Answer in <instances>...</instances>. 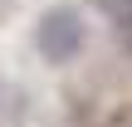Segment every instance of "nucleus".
<instances>
[{
	"instance_id": "f257e3e1",
	"label": "nucleus",
	"mask_w": 132,
	"mask_h": 127,
	"mask_svg": "<svg viewBox=\"0 0 132 127\" xmlns=\"http://www.w3.org/2000/svg\"><path fill=\"white\" fill-rule=\"evenodd\" d=\"M83 49V20L73 10H49L39 20V54L49 64H73Z\"/></svg>"
},
{
	"instance_id": "f03ea898",
	"label": "nucleus",
	"mask_w": 132,
	"mask_h": 127,
	"mask_svg": "<svg viewBox=\"0 0 132 127\" xmlns=\"http://www.w3.org/2000/svg\"><path fill=\"white\" fill-rule=\"evenodd\" d=\"M98 15H108V24L118 29V39L132 44V0H88Z\"/></svg>"
}]
</instances>
